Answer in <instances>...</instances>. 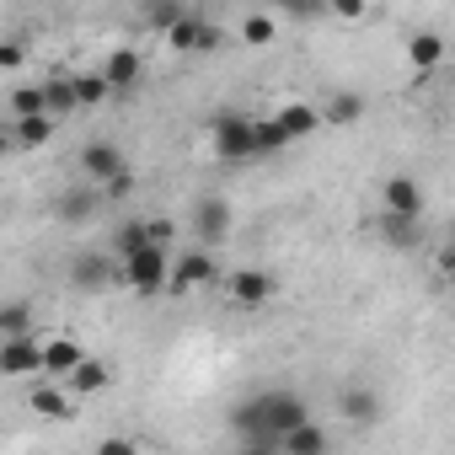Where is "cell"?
Wrapping results in <instances>:
<instances>
[{"instance_id":"24","label":"cell","mask_w":455,"mask_h":455,"mask_svg":"<svg viewBox=\"0 0 455 455\" xmlns=\"http://www.w3.org/2000/svg\"><path fill=\"white\" fill-rule=\"evenodd\" d=\"M380 242L386 247H418V220H396V214H380Z\"/></svg>"},{"instance_id":"8","label":"cell","mask_w":455,"mask_h":455,"mask_svg":"<svg viewBox=\"0 0 455 455\" xmlns=\"http://www.w3.org/2000/svg\"><path fill=\"white\" fill-rule=\"evenodd\" d=\"M166 44H172L177 54H209V49H220V28H214V22H204L198 12H188V17L166 33Z\"/></svg>"},{"instance_id":"35","label":"cell","mask_w":455,"mask_h":455,"mask_svg":"<svg viewBox=\"0 0 455 455\" xmlns=\"http://www.w3.org/2000/svg\"><path fill=\"white\" fill-rule=\"evenodd\" d=\"M134 193V172H124L118 182H108V198H129Z\"/></svg>"},{"instance_id":"14","label":"cell","mask_w":455,"mask_h":455,"mask_svg":"<svg viewBox=\"0 0 455 455\" xmlns=\"http://www.w3.org/2000/svg\"><path fill=\"white\" fill-rule=\"evenodd\" d=\"M274 118H279V129L290 134V145H295V140H306V134H316V129L327 124V118H322V108H311V102H284Z\"/></svg>"},{"instance_id":"27","label":"cell","mask_w":455,"mask_h":455,"mask_svg":"<svg viewBox=\"0 0 455 455\" xmlns=\"http://www.w3.org/2000/svg\"><path fill=\"white\" fill-rule=\"evenodd\" d=\"M70 279H76V284H86V290H102V284H108V263H102V258H92V252H81V258L70 263Z\"/></svg>"},{"instance_id":"36","label":"cell","mask_w":455,"mask_h":455,"mask_svg":"<svg viewBox=\"0 0 455 455\" xmlns=\"http://www.w3.org/2000/svg\"><path fill=\"white\" fill-rule=\"evenodd\" d=\"M439 268H444V279H450V290H455V252H439Z\"/></svg>"},{"instance_id":"32","label":"cell","mask_w":455,"mask_h":455,"mask_svg":"<svg viewBox=\"0 0 455 455\" xmlns=\"http://www.w3.org/2000/svg\"><path fill=\"white\" fill-rule=\"evenodd\" d=\"M97 455H140V444L129 434H108V439H97Z\"/></svg>"},{"instance_id":"18","label":"cell","mask_w":455,"mask_h":455,"mask_svg":"<svg viewBox=\"0 0 455 455\" xmlns=\"http://www.w3.org/2000/svg\"><path fill=\"white\" fill-rule=\"evenodd\" d=\"M145 247H150V220H124V225H118V236H113L118 263L134 258V252H145Z\"/></svg>"},{"instance_id":"20","label":"cell","mask_w":455,"mask_h":455,"mask_svg":"<svg viewBox=\"0 0 455 455\" xmlns=\"http://www.w3.org/2000/svg\"><path fill=\"white\" fill-rule=\"evenodd\" d=\"M44 97H49V118L81 108V97H76V76H49V81H44Z\"/></svg>"},{"instance_id":"9","label":"cell","mask_w":455,"mask_h":455,"mask_svg":"<svg viewBox=\"0 0 455 455\" xmlns=\"http://www.w3.org/2000/svg\"><path fill=\"white\" fill-rule=\"evenodd\" d=\"M225 290H231V300H236L242 311H263V306L274 300V274H263V268H236Z\"/></svg>"},{"instance_id":"25","label":"cell","mask_w":455,"mask_h":455,"mask_svg":"<svg viewBox=\"0 0 455 455\" xmlns=\"http://www.w3.org/2000/svg\"><path fill=\"white\" fill-rule=\"evenodd\" d=\"M92 209H97V193L81 182V188H70L65 198H60V220H70V225H81V220H92Z\"/></svg>"},{"instance_id":"19","label":"cell","mask_w":455,"mask_h":455,"mask_svg":"<svg viewBox=\"0 0 455 455\" xmlns=\"http://www.w3.org/2000/svg\"><path fill=\"white\" fill-rule=\"evenodd\" d=\"M17 338H33V306L28 300H12L0 311V343H17Z\"/></svg>"},{"instance_id":"37","label":"cell","mask_w":455,"mask_h":455,"mask_svg":"<svg viewBox=\"0 0 455 455\" xmlns=\"http://www.w3.org/2000/svg\"><path fill=\"white\" fill-rule=\"evenodd\" d=\"M242 455H274V450H258V444H247V450H242Z\"/></svg>"},{"instance_id":"34","label":"cell","mask_w":455,"mask_h":455,"mask_svg":"<svg viewBox=\"0 0 455 455\" xmlns=\"http://www.w3.org/2000/svg\"><path fill=\"white\" fill-rule=\"evenodd\" d=\"M172 236H177V225H172V220H150V242H156V247L172 252Z\"/></svg>"},{"instance_id":"23","label":"cell","mask_w":455,"mask_h":455,"mask_svg":"<svg viewBox=\"0 0 455 455\" xmlns=\"http://www.w3.org/2000/svg\"><path fill=\"white\" fill-rule=\"evenodd\" d=\"M407 60H412L418 70H434V65L444 60V38H439V33H412V38H407Z\"/></svg>"},{"instance_id":"3","label":"cell","mask_w":455,"mask_h":455,"mask_svg":"<svg viewBox=\"0 0 455 455\" xmlns=\"http://www.w3.org/2000/svg\"><path fill=\"white\" fill-rule=\"evenodd\" d=\"M172 268H177V258L166 252V247H145V252H134V258H124V284L134 290V295H161L166 284H172Z\"/></svg>"},{"instance_id":"17","label":"cell","mask_w":455,"mask_h":455,"mask_svg":"<svg viewBox=\"0 0 455 455\" xmlns=\"http://www.w3.org/2000/svg\"><path fill=\"white\" fill-rule=\"evenodd\" d=\"M279 450H284V455H327V428L311 418V423H300V428H295Z\"/></svg>"},{"instance_id":"2","label":"cell","mask_w":455,"mask_h":455,"mask_svg":"<svg viewBox=\"0 0 455 455\" xmlns=\"http://www.w3.org/2000/svg\"><path fill=\"white\" fill-rule=\"evenodd\" d=\"M209 145L220 161H252L258 156V118L247 113H214L209 118Z\"/></svg>"},{"instance_id":"7","label":"cell","mask_w":455,"mask_h":455,"mask_svg":"<svg viewBox=\"0 0 455 455\" xmlns=\"http://www.w3.org/2000/svg\"><path fill=\"white\" fill-rule=\"evenodd\" d=\"M214 279H220V258H214V252H204V247L182 252V258H177V268H172V290H177V295L204 290V284H214Z\"/></svg>"},{"instance_id":"1","label":"cell","mask_w":455,"mask_h":455,"mask_svg":"<svg viewBox=\"0 0 455 455\" xmlns=\"http://www.w3.org/2000/svg\"><path fill=\"white\" fill-rule=\"evenodd\" d=\"M300 423H311V407H306L300 391H284V386H268V391L247 396V402L231 412V428H236L247 444H258V450H279Z\"/></svg>"},{"instance_id":"31","label":"cell","mask_w":455,"mask_h":455,"mask_svg":"<svg viewBox=\"0 0 455 455\" xmlns=\"http://www.w3.org/2000/svg\"><path fill=\"white\" fill-rule=\"evenodd\" d=\"M274 17H263V12H252V17H242V38L247 44H274Z\"/></svg>"},{"instance_id":"11","label":"cell","mask_w":455,"mask_h":455,"mask_svg":"<svg viewBox=\"0 0 455 455\" xmlns=\"http://www.w3.org/2000/svg\"><path fill=\"white\" fill-rule=\"evenodd\" d=\"M86 359H92V354H86L76 338H49V343H44V380H70Z\"/></svg>"},{"instance_id":"16","label":"cell","mask_w":455,"mask_h":455,"mask_svg":"<svg viewBox=\"0 0 455 455\" xmlns=\"http://www.w3.org/2000/svg\"><path fill=\"white\" fill-rule=\"evenodd\" d=\"M28 407L38 412V418H70V396H65V386H33L28 391Z\"/></svg>"},{"instance_id":"30","label":"cell","mask_w":455,"mask_h":455,"mask_svg":"<svg viewBox=\"0 0 455 455\" xmlns=\"http://www.w3.org/2000/svg\"><path fill=\"white\" fill-rule=\"evenodd\" d=\"M182 17H188V6H177V0H161V6H150V12H145V22H150L156 33H172Z\"/></svg>"},{"instance_id":"12","label":"cell","mask_w":455,"mask_h":455,"mask_svg":"<svg viewBox=\"0 0 455 455\" xmlns=\"http://www.w3.org/2000/svg\"><path fill=\"white\" fill-rule=\"evenodd\" d=\"M338 412H343V423H354V428H370V423L380 418V396H375L364 380H348V386L338 391Z\"/></svg>"},{"instance_id":"38","label":"cell","mask_w":455,"mask_h":455,"mask_svg":"<svg viewBox=\"0 0 455 455\" xmlns=\"http://www.w3.org/2000/svg\"><path fill=\"white\" fill-rule=\"evenodd\" d=\"M444 252H455V225H450V247H444Z\"/></svg>"},{"instance_id":"28","label":"cell","mask_w":455,"mask_h":455,"mask_svg":"<svg viewBox=\"0 0 455 455\" xmlns=\"http://www.w3.org/2000/svg\"><path fill=\"white\" fill-rule=\"evenodd\" d=\"M76 97H81V108H97V102L113 97V86H108L102 70H97V76H76Z\"/></svg>"},{"instance_id":"6","label":"cell","mask_w":455,"mask_h":455,"mask_svg":"<svg viewBox=\"0 0 455 455\" xmlns=\"http://www.w3.org/2000/svg\"><path fill=\"white\" fill-rule=\"evenodd\" d=\"M193 236H198L204 252H214L225 236H231V204H225V198H204L193 209Z\"/></svg>"},{"instance_id":"22","label":"cell","mask_w":455,"mask_h":455,"mask_svg":"<svg viewBox=\"0 0 455 455\" xmlns=\"http://www.w3.org/2000/svg\"><path fill=\"white\" fill-rule=\"evenodd\" d=\"M65 386H70V391H81V396H97V391H108V386H113V370H108L102 359H86Z\"/></svg>"},{"instance_id":"10","label":"cell","mask_w":455,"mask_h":455,"mask_svg":"<svg viewBox=\"0 0 455 455\" xmlns=\"http://www.w3.org/2000/svg\"><path fill=\"white\" fill-rule=\"evenodd\" d=\"M0 375H12V380L44 375V343H38V338H17V343H0Z\"/></svg>"},{"instance_id":"5","label":"cell","mask_w":455,"mask_h":455,"mask_svg":"<svg viewBox=\"0 0 455 455\" xmlns=\"http://www.w3.org/2000/svg\"><path fill=\"white\" fill-rule=\"evenodd\" d=\"M81 172H86V182L108 188V182H118L129 172V161H124V150L113 140H92V145H81Z\"/></svg>"},{"instance_id":"21","label":"cell","mask_w":455,"mask_h":455,"mask_svg":"<svg viewBox=\"0 0 455 455\" xmlns=\"http://www.w3.org/2000/svg\"><path fill=\"white\" fill-rule=\"evenodd\" d=\"M327 124H338V129H354L359 118H364V97L359 92H332V102H327V113H322Z\"/></svg>"},{"instance_id":"15","label":"cell","mask_w":455,"mask_h":455,"mask_svg":"<svg viewBox=\"0 0 455 455\" xmlns=\"http://www.w3.org/2000/svg\"><path fill=\"white\" fill-rule=\"evenodd\" d=\"M54 140V118H6V145H22V150H38Z\"/></svg>"},{"instance_id":"26","label":"cell","mask_w":455,"mask_h":455,"mask_svg":"<svg viewBox=\"0 0 455 455\" xmlns=\"http://www.w3.org/2000/svg\"><path fill=\"white\" fill-rule=\"evenodd\" d=\"M44 113H49L44 86H17L12 92V118H44Z\"/></svg>"},{"instance_id":"13","label":"cell","mask_w":455,"mask_h":455,"mask_svg":"<svg viewBox=\"0 0 455 455\" xmlns=\"http://www.w3.org/2000/svg\"><path fill=\"white\" fill-rule=\"evenodd\" d=\"M102 76H108V86H113V92H134V86H140V76H145V65H140V54L124 44V49H113V54L102 60Z\"/></svg>"},{"instance_id":"29","label":"cell","mask_w":455,"mask_h":455,"mask_svg":"<svg viewBox=\"0 0 455 455\" xmlns=\"http://www.w3.org/2000/svg\"><path fill=\"white\" fill-rule=\"evenodd\" d=\"M290 145V134L279 129V118H258V156H279Z\"/></svg>"},{"instance_id":"4","label":"cell","mask_w":455,"mask_h":455,"mask_svg":"<svg viewBox=\"0 0 455 455\" xmlns=\"http://www.w3.org/2000/svg\"><path fill=\"white\" fill-rule=\"evenodd\" d=\"M423 209H428V198H423V188H418L407 172H391V177L380 182V214H396V220H423Z\"/></svg>"},{"instance_id":"33","label":"cell","mask_w":455,"mask_h":455,"mask_svg":"<svg viewBox=\"0 0 455 455\" xmlns=\"http://www.w3.org/2000/svg\"><path fill=\"white\" fill-rule=\"evenodd\" d=\"M22 60H28V49H22L17 38H12V44H0V70H6V76H12V70H22Z\"/></svg>"}]
</instances>
